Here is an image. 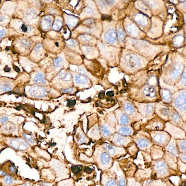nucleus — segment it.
I'll return each mask as SVG.
<instances>
[{
	"label": "nucleus",
	"instance_id": "nucleus-1",
	"mask_svg": "<svg viewBox=\"0 0 186 186\" xmlns=\"http://www.w3.org/2000/svg\"><path fill=\"white\" fill-rule=\"evenodd\" d=\"M121 101L120 109L129 117L131 121H139L141 119V116L134 104L127 100H122Z\"/></svg>",
	"mask_w": 186,
	"mask_h": 186
},
{
	"label": "nucleus",
	"instance_id": "nucleus-2",
	"mask_svg": "<svg viewBox=\"0 0 186 186\" xmlns=\"http://www.w3.org/2000/svg\"><path fill=\"white\" fill-rule=\"evenodd\" d=\"M133 104L142 117L147 118L150 117L153 114L155 110L154 104L152 103H140L134 101Z\"/></svg>",
	"mask_w": 186,
	"mask_h": 186
},
{
	"label": "nucleus",
	"instance_id": "nucleus-3",
	"mask_svg": "<svg viewBox=\"0 0 186 186\" xmlns=\"http://www.w3.org/2000/svg\"><path fill=\"white\" fill-rule=\"evenodd\" d=\"M107 140L115 145L119 146H124L133 141L132 137L123 136L116 132Z\"/></svg>",
	"mask_w": 186,
	"mask_h": 186
},
{
	"label": "nucleus",
	"instance_id": "nucleus-4",
	"mask_svg": "<svg viewBox=\"0 0 186 186\" xmlns=\"http://www.w3.org/2000/svg\"><path fill=\"white\" fill-rule=\"evenodd\" d=\"M99 127L101 138L107 140L115 132V128L113 127L107 123L102 118H100L99 121Z\"/></svg>",
	"mask_w": 186,
	"mask_h": 186
},
{
	"label": "nucleus",
	"instance_id": "nucleus-5",
	"mask_svg": "<svg viewBox=\"0 0 186 186\" xmlns=\"http://www.w3.org/2000/svg\"><path fill=\"white\" fill-rule=\"evenodd\" d=\"M114 113L116 116L118 125L122 126H128L131 124L132 122L131 119L120 108L115 110Z\"/></svg>",
	"mask_w": 186,
	"mask_h": 186
},
{
	"label": "nucleus",
	"instance_id": "nucleus-6",
	"mask_svg": "<svg viewBox=\"0 0 186 186\" xmlns=\"http://www.w3.org/2000/svg\"><path fill=\"white\" fill-rule=\"evenodd\" d=\"M133 141L140 148H145L149 147L151 142L145 136L140 133L132 136Z\"/></svg>",
	"mask_w": 186,
	"mask_h": 186
},
{
	"label": "nucleus",
	"instance_id": "nucleus-7",
	"mask_svg": "<svg viewBox=\"0 0 186 186\" xmlns=\"http://www.w3.org/2000/svg\"><path fill=\"white\" fill-rule=\"evenodd\" d=\"M150 135L154 142L159 144H165L168 140V135L165 133L154 131L152 132Z\"/></svg>",
	"mask_w": 186,
	"mask_h": 186
},
{
	"label": "nucleus",
	"instance_id": "nucleus-8",
	"mask_svg": "<svg viewBox=\"0 0 186 186\" xmlns=\"http://www.w3.org/2000/svg\"><path fill=\"white\" fill-rule=\"evenodd\" d=\"M10 145L15 149L22 151H25L28 148L27 143L21 138L12 140L10 142Z\"/></svg>",
	"mask_w": 186,
	"mask_h": 186
},
{
	"label": "nucleus",
	"instance_id": "nucleus-9",
	"mask_svg": "<svg viewBox=\"0 0 186 186\" xmlns=\"http://www.w3.org/2000/svg\"><path fill=\"white\" fill-rule=\"evenodd\" d=\"M140 93L143 97L147 99H153L157 96L156 90L151 86H145L140 90Z\"/></svg>",
	"mask_w": 186,
	"mask_h": 186
},
{
	"label": "nucleus",
	"instance_id": "nucleus-10",
	"mask_svg": "<svg viewBox=\"0 0 186 186\" xmlns=\"http://www.w3.org/2000/svg\"><path fill=\"white\" fill-rule=\"evenodd\" d=\"M115 129L116 132L123 136L132 137L134 136V129L129 125L122 126L117 124Z\"/></svg>",
	"mask_w": 186,
	"mask_h": 186
},
{
	"label": "nucleus",
	"instance_id": "nucleus-11",
	"mask_svg": "<svg viewBox=\"0 0 186 186\" xmlns=\"http://www.w3.org/2000/svg\"><path fill=\"white\" fill-rule=\"evenodd\" d=\"M175 106L181 111L186 110V90L181 93L178 96L175 101Z\"/></svg>",
	"mask_w": 186,
	"mask_h": 186
},
{
	"label": "nucleus",
	"instance_id": "nucleus-12",
	"mask_svg": "<svg viewBox=\"0 0 186 186\" xmlns=\"http://www.w3.org/2000/svg\"><path fill=\"white\" fill-rule=\"evenodd\" d=\"M30 94L32 96L36 97H43L46 95V89L45 88L38 86H34L29 90Z\"/></svg>",
	"mask_w": 186,
	"mask_h": 186
},
{
	"label": "nucleus",
	"instance_id": "nucleus-13",
	"mask_svg": "<svg viewBox=\"0 0 186 186\" xmlns=\"http://www.w3.org/2000/svg\"><path fill=\"white\" fill-rule=\"evenodd\" d=\"M88 136L90 139L98 140L101 138L99 123L94 124L91 127L88 132Z\"/></svg>",
	"mask_w": 186,
	"mask_h": 186
},
{
	"label": "nucleus",
	"instance_id": "nucleus-14",
	"mask_svg": "<svg viewBox=\"0 0 186 186\" xmlns=\"http://www.w3.org/2000/svg\"><path fill=\"white\" fill-rule=\"evenodd\" d=\"M125 62L128 66L131 69L135 68L139 64V61L137 56L133 54L127 55L125 57Z\"/></svg>",
	"mask_w": 186,
	"mask_h": 186
},
{
	"label": "nucleus",
	"instance_id": "nucleus-15",
	"mask_svg": "<svg viewBox=\"0 0 186 186\" xmlns=\"http://www.w3.org/2000/svg\"><path fill=\"white\" fill-rule=\"evenodd\" d=\"M155 168L160 175L165 176L167 172V167L165 163L163 161L157 162L155 165Z\"/></svg>",
	"mask_w": 186,
	"mask_h": 186
},
{
	"label": "nucleus",
	"instance_id": "nucleus-16",
	"mask_svg": "<svg viewBox=\"0 0 186 186\" xmlns=\"http://www.w3.org/2000/svg\"><path fill=\"white\" fill-rule=\"evenodd\" d=\"M103 119L105 122L113 127L115 128L118 124L116 116L114 112H111L108 114Z\"/></svg>",
	"mask_w": 186,
	"mask_h": 186
},
{
	"label": "nucleus",
	"instance_id": "nucleus-17",
	"mask_svg": "<svg viewBox=\"0 0 186 186\" xmlns=\"http://www.w3.org/2000/svg\"><path fill=\"white\" fill-rule=\"evenodd\" d=\"M104 37L107 42L111 44L114 43L116 39V34L115 31L112 29L108 30L105 34Z\"/></svg>",
	"mask_w": 186,
	"mask_h": 186
},
{
	"label": "nucleus",
	"instance_id": "nucleus-18",
	"mask_svg": "<svg viewBox=\"0 0 186 186\" xmlns=\"http://www.w3.org/2000/svg\"><path fill=\"white\" fill-rule=\"evenodd\" d=\"M182 72V68L180 64H178L175 67V70L170 73V77L172 80H176L179 78Z\"/></svg>",
	"mask_w": 186,
	"mask_h": 186
},
{
	"label": "nucleus",
	"instance_id": "nucleus-19",
	"mask_svg": "<svg viewBox=\"0 0 186 186\" xmlns=\"http://www.w3.org/2000/svg\"><path fill=\"white\" fill-rule=\"evenodd\" d=\"M147 128H149L154 131H157L162 128L163 125L161 122L158 121H153L149 123L146 126Z\"/></svg>",
	"mask_w": 186,
	"mask_h": 186
},
{
	"label": "nucleus",
	"instance_id": "nucleus-20",
	"mask_svg": "<svg viewBox=\"0 0 186 186\" xmlns=\"http://www.w3.org/2000/svg\"><path fill=\"white\" fill-rule=\"evenodd\" d=\"M75 81L77 84L86 85L89 82L88 79L86 76L83 75L76 76L74 78Z\"/></svg>",
	"mask_w": 186,
	"mask_h": 186
},
{
	"label": "nucleus",
	"instance_id": "nucleus-21",
	"mask_svg": "<svg viewBox=\"0 0 186 186\" xmlns=\"http://www.w3.org/2000/svg\"><path fill=\"white\" fill-rule=\"evenodd\" d=\"M104 148L105 151L110 155L113 156L116 153V148L112 145L108 143L104 144Z\"/></svg>",
	"mask_w": 186,
	"mask_h": 186
},
{
	"label": "nucleus",
	"instance_id": "nucleus-22",
	"mask_svg": "<svg viewBox=\"0 0 186 186\" xmlns=\"http://www.w3.org/2000/svg\"><path fill=\"white\" fill-rule=\"evenodd\" d=\"M51 19L49 17L44 18L41 22L42 28L44 30L48 29L51 25Z\"/></svg>",
	"mask_w": 186,
	"mask_h": 186
},
{
	"label": "nucleus",
	"instance_id": "nucleus-23",
	"mask_svg": "<svg viewBox=\"0 0 186 186\" xmlns=\"http://www.w3.org/2000/svg\"><path fill=\"white\" fill-rule=\"evenodd\" d=\"M162 95L163 99L166 102H169L171 100V94L168 90L163 89L162 91Z\"/></svg>",
	"mask_w": 186,
	"mask_h": 186
},
{
	"label": "nucleus",
	"instance_id": "nucleus-24",
	"mask_svg": "<svg viewBox=\"0 0 186 186\" xmlns=\"http://www.w3.org/2000/svg\"><path fill=\"white\" fill-rule=\"evenodd\" d=\"M101 161L105 165L109 164L111 161L110 157L108 153L106 152H103L100 155Z\"/></svg>",
	"mask_w": 186,
	"mask_h": 186
},
{
	"label": "nucleus",
	"instance_id": "nucleus-25",
	"mask_svg": "<svg viewBox=\"0 0 186 186\" xmlns=\"http://www.w3.org/2000/svg\"><path fill=\"white\" fill-rule=\"evenodd\" d=\"M35 82L39 84H45L46 83L44 75L42 73H38L35 76L34 79Z\"/></svg>",
	"mask_w": 186,
	"mask_h": 186
},
{
	"label": "nucleus",
	"instance_id": "nucleus-26",
	"mask_svg": "<svg viewBox=\"0 0 186 186\" xmlns=\"http://www.w3.org/2000/svg\"><path fill=\"white\" fill-rule=\"evenodd\" d=\"M184 37L181 35L177 36L174 39V44L176 46H179L183 42Z\"/></svg>",
	"mask_w": 186,
	"mask_h": 186
},
{
	"label": "nucleus",
	"instance_id": "nucleus-27",
	"mask_svg": "<svg viewBox=\"0 0 186 186\" xmlns=\"http://www.w3.org/2000/svg\"><path fill=\"white\" fill-rule=\"evenodd\" d=\"M167 150L173 155H177V151L175 145L173 143H171L169 145L167 148Z\"/></svg>",
	"mask_w": 186,
	"mask_h": 186
},
{
	"label": "nucleus",
	"instance_id": "nucleus-28",
	"mask_svg": "<svg viewBox=\"0 0 186 186\" xmlns=\"http://www.w3.org/2000/svg\"><path fill=\"white\" fill-rule=\"evenodd\" d=\"M62 25V21L60 20H56L55 21L53 25V28L55 30H58L60 29V28Z\"/></svg>",
	"mask_w": 186,
	"mask_h": 186
},
{
	"label": "nucleus",
	"instance_id": "nucleus-29",
	"mask_svg": "<svg viewBox=\"0 0 186 186\" xmlns=\"http://www.w3.org/2000/svg\"><path fill=\"white\" fill-rule=\"evenodd\" d=\"M125 34L121 29L119 28L118 31V37L119 41L120 42L124 41L125 38Z\"/></svg>",
	"mask_w": 186,
	"mask_h": 186
},
{
	"label": "nucleus",
	"instance_id": "nucleus-30",
	"mask_svg": "<svg viewBox=\"0 0 186 186\" xmlns=\"http://www.w3.org/2000/svg\"><path fill=\"white\" fill-rule=\"evenodd\" d=\"M76 22V19L72 17H70L68 18L67 23L68 25L70 27H73Z\"/></svg>",
	"mask_w": 186,
	"mask_h": 186
},
{
	"label": "nucleus",
	"instance_id": "nucleus-31",
	"mask_svg": "<svg viewBox=\"0 0 186 186\" xmlns=\"http://www.w3.org/2000/svg\"><path fill=\"white\" fill-rule=\"evenodd\" d=\"M4 181L5 183L8 185H11L13 183L14 180L10 176H6L4 178Z\"/></svg>",
	"mask_w": 186,
	"mask_h": 186
},
{
	"label": "nucleus",
	"instance_id": "nucleus-32",
	"mask_svg": "<svg viewBox=\"0 0 186 186\" xmlns=\"http://www.w3.org/2000/svg\"><path fill=\"white\" fill-rule=\"evenodd\" d=\"M82 167L81 166H72V171L75 174H77L81 172V170H82Z\"/></svg>",
	"mask_w": 186,
	"mask_h": 186
},
{
	"label": "nucleus",
	"instance_id": "nucleus-33",
	"mask_svg": "<svg viewBox=\"0 0 186 186\" xmlns=\"http://www.w3.org/2000/svg\"><path fill=\"white\" fill-rule=\"evenodd\" d=\"M24 137L28 141L32 144H34L35 142L34 138L32 135L29 134H24Z\"/></svg>",
	"mask_w": 186,
	"mask_h": 186
},
{
	"label": "nucleus",
	"instance_id": "nucleus-34",
	"mask_svg": "<svg viewBox=\"0 0 186 186\" xmlns=\"http://www.w3.org/2000/svg\"><path fill=\"white\" fill-rule=\"evenodd\" d=\"M63 62V59L61 57H58L56 59L54 60V64L56 67H60L62 65Z\"/></svg>",
	"mask_w": 186,
	"mask_h": 186
},
{
	"label": "nucleus",
	"instance_id": "nucleus-35",
	"mask_svg": "<svg viewBox=\"0 0 186 186\" xmlns=\"http://www.w3.org/2000/svg\"><path fill=\"white\" fill-rule=\"evenodd\" d=\"M180 149L182 152L186 151V140L180 141Z\"/></svg>",
	"mask_w": 186,
	"mask_h": 186
},
{
	"label": "nucleus",
	"instance_id": "nucleus-36",
	"mask_svg": "<svg viewBox=\"0 0 186 186\" xmlns=\"http://www.w3.org/2000/svg\"><path fill=\"white\" fill-rule=\"evenodd\" d=\"M172 118L175 122H180V118L179 115L177 113H174L172 116Z\"/></svg>",
	"mask_w": 186,
	"mask_h": 186
},
{
	"label": "nucleus",
	"instance_id": "nucleus-37",
	"mask_svg": "<svg viewBox=\"0 0 186 186\" xmlns=\"http://www.w3.org/2000/svg\"><path fill=\"white\" fill-rule=\"evenodd\" d=\"M0 88L2 90L4 91H9L11 90V89L10 87L6 85H3L1 86Z\"/></svg>",
	"mask_w": 186,
	"mask_h": 186
},
{
	"label": "nucleus",
	"instance_id": "nucleus-38",
	"mask_svg": "<svg viewBox=\"0 0 186 186\" xmlns=\"http://www.w3.org/2000/svg\"><path fill=\"white\" fill-rule=\"evenodd\" d=\"M106 186H118L116 182L114 180H110L107 183Z\"/></svg>",
	"mask_w": 186,
	"mask_h": 186
},
{
	"label": "nucleus",
	"instance_id": "nucleus-39",
	"mask_svg": "<svg viewBox=\"0 0 186 186\" xmlns=\"http://www.w3.org/2000/svg\"><path fill=\"white\" fill-rule=\"evenodd\" d=\"M181 82L183 85L186 86V72L184 73L183 75L181 78Z\"/></svg>",
	"mask_w": 186,
	"mask_h": 186
},
{
	"label": "nucleus",
	"instance_id": "nucleus-40",
	"mask_svg": "<svg viewBox=\"0 0 186 186\" xmlns=\"http://www.w3.org/2000/svg\"><path fill=\"white\" fill-rule=\"evenodd\" d=\"M71 79H72V76L71 75L70 73H67L64 77V79L65 81H69L71 80Z\"/></svg>",
	"mask_w": 186,
	"mask_h": 186
},
{
	"label": "nucleus",
	"instance_id": "nucleus-41",
	"mask_svg": "<svg viewBox=\"0 0 186 186\" xmlns=\"http://www.w3.org/2000/svg\"><path fill=\"white\" fill-rule=\"evenodd\" d=\"M161 113H162V114L163 115L167 116L169 115V112L168 109H166V108H164V109H163L161 111Z\"/></svg>",
	"mask_w": 186,
	"mask_h": 186
},
{
	"label": "nucleus",
	"instance_id": "nucleus-42",
	"mask_svg": "<svg viewBox=\"0 0 186 186\" xmlns=\"http://www.w3.org/2000/svg\"><path fill=\"white\" fill-rule=\"evenodd\" d=\"M74 90L73 88H70L69 89H66V90H62V91L64 93H71L74 91Z\"/></svg>",
	"mask_w": 186,
	"mask_h": 186
},
{
	"label": "nucleus",
	"instance_id": "nucleus-43",
	"mask_svg": "<svg viewBox=\"0 0 186 186\" xmlns=\"http://www.w3.org/2000/svg\"><path fill=\"white\" fill-rule=\"evenodd\" d=\"M75 44V42L72 40H69L67 41V44L69 46H73Z\"/></svg>",
	"mask_w": 186,
	"mask_h": 186
},
{
	"label": "nucleus",
	"instance_id": "nucleus-44",
	"mask_svg": "<svg viewBox=\"0 0 186 186\" xmlns=\"http://www.w3.org/2000/svg\"><path fill=\"white\" fill-rule=\"evenodd\" d=\"M119 186H125V182L124 179L123 178H121L119 180Z\"/></svg>",
	"mask_w": 186,
	"mask_h": 186
},
{
	"label": "nucleus",
	"instance_id": "nucleus-45",
	"mask_svg": "<svg viewBox=\"0 0 186 186\" xmlns=\"http://www.w3.org/2000/svg\"><path fill=\"white\" fill-rule=\"evenodd\" d=\"M101 19L103 21H104V20H108V21H110L111 20V18L109 17V16L107 15H103L101 18Z\"/></svg>",
	"mask_w": 186,
	"mask_h": 186
},
{
	"label": "nucleus",
	"instance_id": "nucleus-46",
	"mask_svg": "<svg viewBox=\"0 0 186 186\" xmlns=\"http://www.w3.org/2000/svg\"><path fill=\"white\" fill-rule=\"evenodd\" d=\"M8 120V118L7 117H6V116H3V117H2L1 118V123H4V122H6V121H7V120Z\"/></svg>",
	"mask_w": 186,
	"mask_h": 186
},
{
	"label": "nucleus",
	"instance_id": "nucleus-47",
	"mask_svg": "<svg viewBox=\"0 0 186 186\" xmlns=\"http://www.w3.org/2000/svg\"><path fill=\"white\" fill-rule=\"evenodd\" d=\"M9 170L12 173H15V169L14 167L12 165H10L9 166Z\"/></svg>",
	"mask_w": 186,
	"mask_h": 186
},
{
	"label": "nucleus",
	"instance_id": "nucleus-48",
	"mask_svg": "<svg viewBox=\"0 0 186 186\" xmlns=\"http://www.w3.org/2000/svg\"><path fill=\"white\" fill-rule=\"evenodd\" d=\"M84 171L88 173H91L92 172V171H93V169L90 168H88V167H86L84 169Z\"/></svg>",
	"mask_w": 186,
	"mask_h": 186
},
{
	"label": "nucleus",
	"instance_id": "nucleus-49",
	"mask_svg": "<svg viewBox=\"0 0 186 186\" xmlns=\"http://www.w3.org/2000/svg\"><path fill=\"white\" fill-rule=\"evenodd\" d=\"M21 29H22V31L24 32H26L27 31V26L24 24L22 25L21 27Z\"/></svg>",
	"mask_w": 186,
	"mask_h": 186
},
{
	"label": "nucleus",
	"instance_id": "nucleus-50",
	"mask_svg": "<svg viewBox=\"0 0 186 186\" xmlns=\"http://www.w3.org/2000/svg\"><path fill=\"white\" fill-rule=\"evenodd\" d=\"M41 47V45L40 44H38L36 46H35V51L37 52L39 50Z\"/></svg>",
	"mask_w": 186,
	"mask_h": 186
},
{
	"label": "nucleus",
	"instance_id": "nucleus-51",
	"mask_svg": "<svg viewBox=\"0 0 186 186\" xmlns=\"http://www.w3.org/2000/svg\"><path fill=\"white\" fill-rule=\"evenodd\" d=\"M22 42L24 45H25L26 46H28L29 45V42L28 41L26 40H23L22 41Z\"/></svg>",
	"mask_w": 186,
	"mask_h": 186
},
{
	"label": "nucleus",
	"instance_id": "nucleus-52",
	"mask_svg": "<svg viewBox=\"0 0 186 186\" xmlns=\"http://www.w3.org/2000/svg\"><path fill=\"white\" fill-rule=\"evenodd\" d=\"M13 69H14V70H15L16 72H19L20 71V70L19 68L17 66H15V65H14L13 66Z\"/></svg>",
	"mask_w": 186,
	"mask_h": 186
},
{
	"label": "nucleus",
	"instance_id": "nucleus-53",
	"mask_svg": "<svg viewBox=\"0 0 186 186\" xmlns=\"http://www.w3.org/2000/svg\"><path fill=\"white\" fill-rule=\"evenodd\" d=\"M79 73H80V74L82 75V74H84V73H85V72H86V71H85V70L83 69H80L79 70Z\"/></svg>",
	"mask_w": 186,
	"mask_h": 186
},
{
	"label": "nucleus",
	"instance_id": "nucleus-54",
	"mask_svg": "<svg viewBox=\"0 0 186 186\" xmlns=\"http://www.w3.org/2000/svg\"><path fill=\"white\" fill-rule=\"evenodd\" d=\"M10 67H8L7 66H6L5 67V68H4V71H5V72H10Z\"/></svg>",
	"mask_w": 186,
	"mask_h": 186
},
{
	"label": "nucleus",
	"instance_id": "nucleus-55",
	"mask_svg": "<svg viewBox=\"0 0 186 186\" xmlns=\"http://www.w3.org/2000/svg\"><path fill=\"white\" fill-rule=\"evenodd\" d=\"M4 33H5V31H4V30H3H3H1L0 31V38H1L2 36L4 35Z\"/></svg>",
	"mask_w": 186,
	"mask_h": 186
},
{
	"label": "nucleus",
	"instance_id": "nucleus-56",
	"mask_svg": "<svg viewBox=\"0 0 186 186\" xmlns=\"http://www.w3.org/2000/svg\"><path fill=\"white\" fill-rule=\"evenodd\" d=\"M181 158L182 159L186 162V153L183 154L181 156Z\"/></svg>",
	"mask_w": 186,
	"mask_h": 186
},
{
	"label": "nucleus",
	"instance_id": "nucleus-57",
	"mask_svg": "<svg viewBox=\"0 0 186 186\" xmlns=\"http://www.w3.org/2000/svg\"><path fill=\"white\" fill-rule=\"evenodd\" d=\"M86 10V11L87 12H88V13H93V10H92V9H91V8H87Z\"/></svg>",
	"mask_w": 186,
	"mask_h": 186
},
{
	"label": "nucleus",
	"instance_id": "nucleus-58",
	"mask_svg": "<svg viewBox=\"0 0 186 186\" xmlns=\"http://www.w3.org/2000/svg\"><path fill=\"white\" fill-rule=\"evenodd\" d=\"M93 23V21L92 20H88L87 21V24H91Z\"/></svg>",
	"mask_w": 186,
	"mask_h": 186
},
{
	"label": "nucleus",
	"instance_id": "nucleus-59",
	"mask_svg": "<svg viewBox=\"0 0 186 186\" xmlns=\"http://www.w3.org/2000/svg\"><path fill=\"white\" fill-rule=\"evenodd\" d=\"M41 184L43 186H49V185H50V184H48L46 183H41Z\"/></svg>",
	"mask_w": 186,
	"mask_h": 186
},
{
	"label": "nucleus",
	"instance_id": "nucleus-60",
	"mask_svg": "<svg viewBox=\"0 0 186 186\" xmlns=\"http://www.w3.org/2000/svg\"><path fill=\"white\" fill-rule=\"evenodd\" d=\"M0 175L1 176H5V175H6V174L5 172H3V171H2L1 170L0 171Z\"/></svg>",
	"mask_w": 186,
	"mask_h": 186
},
{
	"label": "nucleus",
	"instance_id": "nucleus-61",
	"mask_svg": "<svg viewBox=\"0 0 186 186\" xmlns=\"http://www.w3.org/2000/svg\"><path fill=\"white\" fill-rule=\"evenodd\" d=\"M31 186V185H30V183H25L24 184H23V186Z\"/></svg>",
	"mask_w": 186,
	"mask_h": 186
},
{
	"label": "nucleus",
	"instance_id": "nucleus-62",
	"mask_svg": "<svg viewBox=\"0 0 186 186\" xmlns=\"http://www.w3.org/2000/svg\"><path fill=\"white\" fill-rule=\"evenodd\" d=\"M184 6L186 8V1H185V2L184 3Z\"/></svg>",
	"mask_w": 186,
	"mask_h": 186
},
{
	"label": "nucleus",
	"instance_id": "nucleus-63",
	"mask_svg": "<svg viewBox=\"0 0 186 186\" xmlns=\"http://www.w3.org/2000/svg\"></svg>",
	"mask_w": 186,
	"mask_h": 186
}]
</instances>
